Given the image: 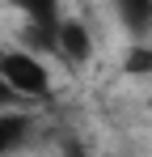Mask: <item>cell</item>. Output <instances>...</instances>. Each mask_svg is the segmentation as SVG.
I'll return each instance as SVG.
<instances>
[{
	"instance_id": "6da1fadb",
	"label": "cell",
	"mask_w": 152,
	"mask_h": 157,
	"mask_svg": "<svg viewBox=\"0 0 152 157\" xmlns=\"http://www.w3.org/2000/svg\"><path fill=\"white\" fill-rule=\"evenodd\" d=\"M0 77L17 89L21 102H51V72L30 51H0Z\"/></svg>"
},
{
	"instance_id": "7a4b0ae2",
	"label": "cell",
	"mask_w": 152,
	"mask_h": 157,
	"mask_svg": "<svg viewBox=\"0 0 152 157\" xmlns=\"http://www.w3.org/2000/svg\"><path fill=\"white\" fill-rule=\"evenodd\" d=\"M55 55L68 64V68H85L93 59V34L80 17H59V30H55Z\"/></svg>"
},
{
	"instance_id": "3957f363",
	"label": "cell",
	"mask_w": 152,
	"mask_h": 157,
	"mask_svg": "<svg viewBox=\"0 0 152 157\" xmlns=\"http://www.w3.org/2000/svg\"><path fill=\"white\" fill-rule=\"evenodd\" d=\"M34 136V115L25 110H0V157H17Z\"/></svg>"
},
{
	"instance_id": "277c9868",
	"label": "cell",
	"mask_w": 152,
	"mask_h": 157,
	"mask_svg": "<svg viewBox=\"0 0 152 157\" xmlns=\"http://www.w3.org/2000/svg\"><path fill=\"white\" fill-rule=\"evenodd\" d=\"M55 30H59V17H25L21 26V51L30 55H55Z\"/></svg>"
},
{
	"instance_id": "5b68a950",
	"label": "cell",
	"mask_w": 152,
	"mask_h": 157,
	"mask_svg": "<svg viewBox=\"0 0 152 157\" xmlns=\"http://www.w3.org/2000/svg\"><path fill=\"white\" fill-rule=\"evenodd\" d=\"M114 13L135 43H144L152 34V0H114Z\"/></svg>"
},
{
	"instance_id": "8992f818",
	"label": "cell",
	"mask_w": 152,
	"mask_h": 157,
	"mask_svg": "<svg viewBox=\"0 0 152 157\" xmlns=\"http://www.w3.org/2000/svg\"><path fill=\"white\" fill-rule=\"evenodd\" d=\"M123 72L127 77H152V47L148 43H131V47H127Z\"/></svg>"
},
{
	"instance_id": "52a82bcc",
	"label": "cell",
	"mask_w": 152,
	"mask_h": 157,
	"mask_svg": "<svg viewBox=\"0 0 152 157\" xmlns=\"http://www.w3.org/2000/svg\"><path fill=\"white\" fill-rule=\"evenodd\" d=\"M25 17H59V0H13Z\"/></svg>"
},
{
	"instance_id": "ba28073f",
	"label": "cell",
	"mask_w": 152,
	"mask_h": 157,
	"mask_svg": "<svg viewBox=\"0 0 152 157\" xmlns=\"http://www.w3.org/2000/svg\"><path fill=\"white\" fill-rule=\"evenodd\" d=\"M21 102V98H17V89H13V85H9V81L0 77V110H13V106Z\"/></svg>"
},
{
	"instance_id": "9c48e42d",
	"label": "cell",
	"mask_w": 152,
	"mask_h": 157,
	"mask_svg": "<svg viewBox=\"0 0 152 157\" xmlns=\"http://www.w3.org/2000/svg\"><path fill=\"white\" fill-rule=\"evenodd\" d=\"M59 157H89L85 153V144H80V140H68V144H63V153Z\"/></svg>"
},
{
	"instance_id": "30bf717a",
	"label": "cell",
	"mask_w": 152,
	"mask_h": 157,
	"mask_svg": "<svg viewBox=\"0 0 152 157\" xmlns=\"http://www.w3.org/2000/svg\"><path fill=\"white\" fill-rule=\"evenodd\" d=\"M0 51H4V47H0Z\"/></svg>"
}]
</instances>
